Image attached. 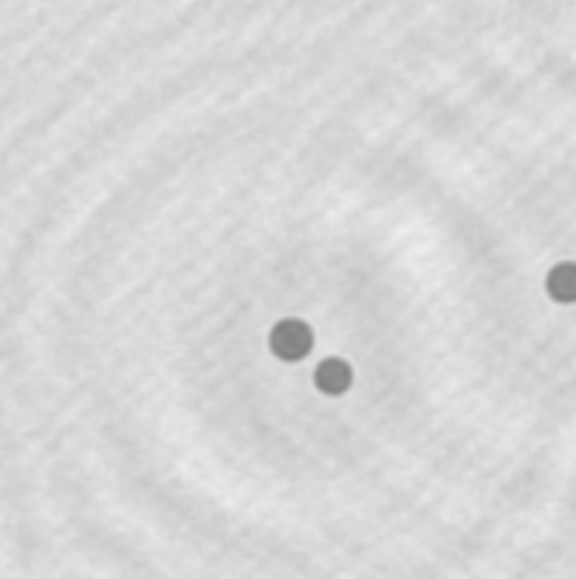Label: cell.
<instances>
[{"label": "cell", "instance_id": "1", "mask_svg": "<svg viewBox=\"0 0 576 579\" xmlns=\"http://www.w3.org/2000/svg\"><path fill=\"white\" fill-rule=\"evenodd\" d=\"M272 354L283 362H300L314 348V331L303 320H283L272 328Z\"/></svg>", "mask_w": 576, "mask_h": 579}, {"label": "cell", "instance_id": "2", "mask_svg": "<svg viewBox=\"0 0 576 579\" xmlns=\"http://www.w3.org/2000/svg\"><path fill=\"white\" fill-rule=\"evenodd\" d=\"M353 382L351 365L345 359H322L317 370H314V385L320 387L325 396H342Z\"/></svg>", "mask_w": 576, "mask_h": 579}, {"label": "cell", "instance_id": "3", "mask_svg": "<svg viewBox=\"0 0 576 579\" xmlns=\"http://www.w3.org/2000/svg\"><path fill=\"white\" fill-rule=\"evenodd\" d=\"M548 294L557 303H576V263H560L548 272L545 280Z\"/></svg>", "mask_w": 576, "mask_h": 579}]
</instances>
